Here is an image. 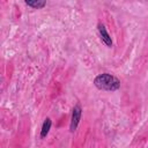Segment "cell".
<instances>
[{"instance_id":"4","label":"cell","mask_w":148,"mask_h":148,"mask_svg":"<svg viewBox=\"0 0 148 148\" xmlns=\"http://www.w3.org/2000/svg\"><path fill=\"white\" fill-rule=\"evenodd\" d=\"M51 126H52V120L50 119V118H46L45 120H44V123H43V125H42V130H40V139H44L47 134H49V132H50V130H51Z\"/></svg>"},{"instance_id":"5","label":"cell","mask_w":148,"mask_h":148,"mask_svg":"<svg viewBox=\"0 0 148 148\" xmlns=\"http://www.w3.org/2000/svg\"><path fill=\"white\" fill-rule=\"evenodd\" d=\"M25 5L31 7V8H35V9H39V8H43L46 2L45 1H42V0H27L25 1Z\"/></svg>"},{"instance_id":"1","label":"cell","mask_w":148,"mask_h":148,"mask_svg":"<svg viewBox=\"0 0 148 148\" xmlns=\"http://www.w3.org/2000/svg\"><path fill=\"white\" fill-rule=\"evenodd\" d=\"M94 84L97 89L104 91H116L120 88V81L112 74L102 73L94 79Z\"/></svg>"},{"instance_id":"2","label":"cell","mask_w":148,"mask_h":148,"mask_svg":"<svg viewBox=\"0 0 148 148\" xmlns=\"http://www.w3.org/2000/svg\"><path fill=\"white\" fill-rule=\"evenodd\" d=\"M81 116H82L81 105H80V104H76V105L73 108L72 118H71V124H69V131H71L72 133L76 131V128H77V126H79V124H80Z\"/></svg>"},{"instance_id":"3","label":"cell","mask_w":148,"mask_h":148,"mask_svg":"<svg viewBox=\"0 0 148 148\" xmlns=\"http://www.w3.org/2000/svg\"><path fill=\"white\" fill-rule=\"evenodd\" d=\"M97 30H98V34H99V36H101V39H102V42L108 46V47H112V38H111V36H110V34L108 32V30H106V28L102 24V23H98L97 24Z\"/></svg>"}]
</instances>
